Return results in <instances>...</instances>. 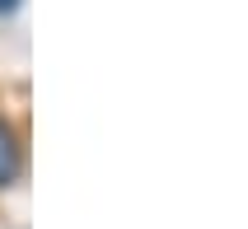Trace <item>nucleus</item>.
<instances>
[{"instance_id": "nucleus-2", "label": "nucleus", "mask_w": 248, "mask_h": 229, "mask_svg": "<svg viewBox=\"0 0 248 229\" xmlns=\"http://www.w3.org/2000/svg\"><path fill=\"white\" fill-rule=\"evenodd\" d=\"M10 10H19V0H0V14H10Z\"/></svg>"}, {"instance_id": "nucleus-1", "label": "nucleus", "mask_w": 248, "mask_h": 229, "mask_svg": "<svg viewBox=\"0 0 248 229\" xmlns=\"http://www.w3.org/2000/svg\"><path fill=\"white\" fill-rule=\"evenodd\" d=\"M24 168V150H19V136L5 117H0V187H10L14 178Z\"/></svg>"}]
</instances>
